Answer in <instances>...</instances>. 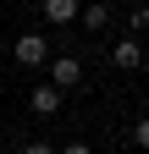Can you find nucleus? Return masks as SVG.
I'll list each match as a JSON object with an SVG mask.
<instances>
[{"instance_id": "f257e3e1", "label": "nucleus", "mask_w": 149, "mask_h": 154, "mask_svg": "<svg viewBox=\"0 0 149 154\" xmlns=\"http://www.w3.org/2000/svg\"><path fill=\"white\" fill-rule=\"evenodd\" d=\"M11 55H17V66H44L50 61V44H44V33H22Z\"/></svg>"}, {"instance_id": "f03ea898", "label": "nucleus", "mask_w": 149, "mask_h": 154, "mask_svg": "<svg viewBox=\"0 0 149 154\" xmlns=\"http://www.w3.org/2000/svg\"><path fill=\"white\" fill-rule=\"evenodd\" d=\"M50 66V83L55 88H78L83 83V61H78V55H55V61H44Z\"/></svg>"}, {"instance_id": "7ed1b4c3", "label": "nucleus", "mask_w": 149, "mask_h": 154, "mask_svg": "<svg viewBox=\"0 0 149 154\" xmlns=\"http://www.w3.org/2000/svg\"><path fill=\"white\" fill-rule=\"evenodd\" d=\"M110 66H116V72H138V66H144L138 38H116V44H110Z\"/></svg>"}, {"instance_id": "20e7f679", "label": "nucleus", "mask_w": 149, "mask_h": 154, "mask_svg": "<svg viewBox=\"0 0 149 154\" xmlns=\"http://www.w3.org/2000/svg\"><path fill=\"white\" fill-rule=\"evenodd\" d=\"M78 0H44V22L50 28H72V22H78Z\"/></svg>"}, {"instance_id": "39448f33", "label": "nucleus", "mask_w": 149, "mask_h": 154, "mask_svg": "<svg viewBox=\"0 0 149 154\" xmlns=\"http://www.w3.org/2000/svg\"><path fill=\"white\" fill-rule=\"evenodd\" d=\"M33 116H55V110H61V88H55V83H44V88H33Z\"/></svg>"}, {"instance_id": "423d86ee", "label": "nucleus", "mask_w": 149, "mask_h": 154, "mask_svg": "<svg viewBox=\"0 0 149 154\" xmlns=\"http://www.w3.org/2000/svg\"><path fill=\"white\" fill-rule=\"evenodd\" d=\"M78 22H83V28H105V22H110V6H83Z\"/></svg>"}, {"instance_id": "0eeeda50", "label": "nucleus", "mask_w": 149, "mask_h": 154, "mask_svg": "<svg viewBox=\"0 0 149 154\" xmlns=\"http://www.w3.org/2000/svg\"><path fill=\"white\" fill-rule=\"evenodd\" d=\"M127 22H133V33H149V6H133V17H127Z\"/></svg>"}, {"instance_id": "6e6552de", "label": "nucleus", "mask_w": 149, "mask_h": 154, "mask_svg": "<svg viewBox=\"0 0 149 154\" xmlns=\"http://www.w3.org/2000/svg\"><path fill=\"white\" fill-rule=\"evenodd\" d=\"M133 138H138V149H149V116H138V127H133Z\"/></svg>"}, {"instance_id": "1a4fd4ad", "label": "nucleus", "mask_w": 149, "mask_h": 154, "mask_svg": "<svg viewBox=\"0 0 149 154\" xmlns=\"http://www.w3.org/2000/svg\"><path fill=\"white\" fill-rule=\"evenodd\" d=\"M22 154H55L50 143H39V138H33V143H22Z\"/></svg>"}, {"instance_id": "9d476101", "label": "nucleus", "mask_w": 149, "mask_h": 154, "mask_svg": "<svg viewBox=\"0 0 149 154\" xmlns=\"http://www.w3.org/2000/svg\"><path fill=\"white\" fill-rule=\"evenodd\" d=\"M61 154H94V149H88V143H66Z\"/></svg>"}]
</instances>
